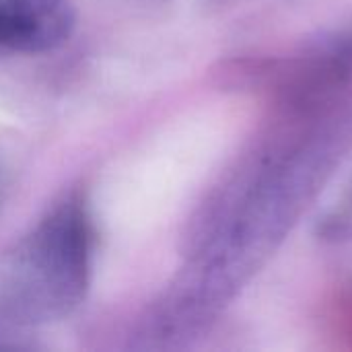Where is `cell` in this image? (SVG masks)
I'll return each instance as SVG.
<instances>
[{
	"label": "cell",
	"instance_id": "obj_1",
	"mask_svg": "<svg viewBox=\"0 0 352 352\" xmlns=\"http://www.w3.org/2000/svg\"><path fill=\"white\" fill-rule=\"evenodd\" d=\"M91 225L76 200L60 204L0 262V303L29 322L54 320L85 295Z\"/></svg>",
	"mask_w": 352,
	"mask_h": 352
},
{
	"label": "cell",
	"instance_id": "obj_2",
	"mask_svg": "<svg viewBox=\"0 0 352 352\" xmlns=\"http://www.w3.org/2000/svg\"><path fill=\"white\" fill-rule=\"evenodd\" d=\"M70 0H0V45L16 52H52L74 29Z\"/></svg>",
	"mask_w": 352,
	"mask_h": 352
}]
</instances>
